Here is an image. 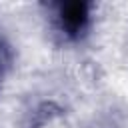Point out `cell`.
<instances>
[{
  "mask_svg": "<svg viewBox=\"0 0 128 128\" xmlns=\"http://www.w3.org/2000/svg\"><path fill=\"white\" fill-rule=\"evenodd\" d=\"M90 10L92 4L86 0H72V2H60L54 6V18L58 32L64 34L68 40H80L88 26H90Z\"/></svg>",
  "mask_w": 128,
  "mask_h": 128,
  "instance_id": "1",
  "label": "cell"
},
{
  "mask_svg": "<svg viewBox=\"0 0 128 128\" xmlns=\"http://www.w3.org/2000/svg\"><path fill=\"white\" fill-rule=\"evenodd\" d=\"M64 106L56 100H44V102H38L24 118L22 122V128H44L46 124L54 122L56 118L64 116Z\"/></svg>",
  "mask_w": 128,
  "mask_h": 128,
  "instance_id": "2",
  "label": "cell"
},
{
  "mask_svg": "<svg viewBox=\"0 0 128 128\" xmlns=\"http://www.w3.org/2000/svg\"><path fill=\"white\" fill-rule=\"evenodd\" d=\"M14 60V52L10 48V44L4 40V36L0 34V68H8Z\"/></svg>",
  "mask_w": 128,
  "mask_h": 128,
  "instance_id": "3",
  "label": "cell"
}]
</instances>
